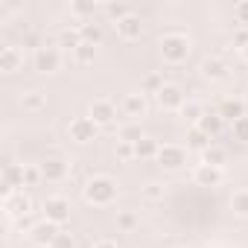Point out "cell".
Segmentation results:
<instances>
[{
    "mask_svg": "<svg viewBox=\"0 0 248 248\" xmlns=\"http://www.w3.org/2000/svg\"><path fill=\"white\" fill-rule=\"evenodd\" d=\"M82 196L88 204L93 207H108L114 199H117V181L108 178V175H93L88 178V184L82 187Z\"/></svg>",
    "mask_w": 248,
    "mask_h": 248,
    "instance_id": "6da1fadb",
    "label": "cell"
},
{
    "mask_svg": "<svg viewBox=\"0 0 248 248\" xmlns=\"http://www.w3.org/2000/svg\"><path fill=\"white\" fill-rule=\"evenodd\" d=\"M161 56L167 64H181L190 56V38L184 32H167L161 38Z\"/></svg>",
    "mask_w": 248,
    "mask_h": 248,
    "instance_id": "7a4b0ae2",
    "label": "cell"
},
{
    "mask_svg": "<svg viewBox=\"0 0 248 248\" xmlns=\"http://www.w3.org/2000/svg\"><path fill=\"white\" fill-rule=\"evenodd\" d=\"M41 207H44V219L53 222V225H59V228L70 219V202L64 196H47Z\"/></svg>",
    "mask_w": 248,
    "mask_h": 248,
    "instance_id": "3957f363",
    "label": "cell"
},
{
    "mask_svg": "<svg viewBox=\"0 0 248 248\" xmlns=\"http://www.w3.org/2000/svg\"><path fill=\"white\" fill-rule=\"evenodd\" d=\"M96 132H99V126H96L91 117H73V120L67 123V135H70V140H76V143H91V140L96 138Z\"/></svg>",
    "mask_w": 248,
    "mask_h": 248,
    "instance_id": "277c9868",
    "label": "cell"
},
{
    "mask_svg": "<svg viewBox=\"0 0 248 248\" xmlns=\"http://www.w3.org/2000/svg\"><path fill=\"white\" fill-rule=\"evenodd\" d=\"M32 64L38 73H56L62 67V50L59 47H38L32 56Z\"/></svg>",
    "mask_w": 248,
    "mask_h": 248,
    "instance_id": "5b68a950",
    "label": "cell"
},
{
    "mask_svg": "<svg viewBox=\"0 0 248 248\" xmlns=\"http://www.w3.org/2000/svg\"><path fill=\"white\" fill-rule=\"evenodd\" d=\"M158 164L164 167V170H181L184 164H187V149L184 146H175V143H164L161 146V152H158Z\"/></svg>",
    "mask_w": 248,
    "mask_h": 248,
    "instance_id": "8992f818",
    "label": "cell"
},
{
    "mask_svg": "<svg viewBox=\"0 0 248 248\" xmlns=\"http://www.w3.org/2000/svg\"><path fill=\"white\" fill-rule=\"evenodd\" d=\"M155 99H158V105H161L164 111H181V105L187 102V99H184V91H181L178 85H172V82H167V85L155 93Z\"/></svg>",
    "mask_w": 248,
    "mask_h": 248,
    "instance_id": "52a82bcc",
    "label": "cell"
},
{
    "mask_svg": "<svg viewBox=\"0 0 248 248\" xmlns=\"http://www.w3.org/2000/svg\"><path fill=\"white\" fill-rule=\"evenodd\" d=\"M24 167L27 164H3V199L12 193H21L24 184Z\"/></svg>",
    "mask_w": 248,
    "mask_h": 248,
    "instance_id": "ba28073f",
    "label": "cell"
},
{
    "mask_svg": "<svg viewBox=\"0 0 248 248\" xmlns=\"http://www.w3.org/2000/svg\"><path fill=\"white\" fill-rule=\"evenodd\" d=\"M3 210H6L9 219H24V216H30L32 202H30V196L21 190V193H12V196L3 199Z\"/></svg>",
    "mask_w": 248,
    "mask_h": 248,
    "instance_id": "9c48e42d",
    "label": "cell"
},
{
    "mask_svg": "<svg viewBox=\"0 0 248 248\" xmlns=\"http://www.w3.org/2000/svg\"><path fill=\"white\" fill-rule=\"evenodd\" d=\"M88 117L96 123V126H111V123L117 120V105L111 99H93Z\"/></svg>",
    "mask_w": 248,
    "mask_h": 248,
    "instance_id": "30bf717a",
    "label": "cell"
},
{
    "mask_svg": "<svg viewBox=\"0 0 248 248\" xmlns=\"http://www.w3.org/2000/svg\"><path fill=\"white\" fill-rule=\"evenodd\" d=\"M193 181H196L199 187H219V184L225 181V170L210 167V164H199V167L193 170Z\"/></svg>",
    "mask_w": 248,
    "mask_h": 248,
    "instance_id": "8fae6325",
    "label": "cell"
},
{
    "mask_svg": "<svg viewBox=\"0 0 248 248\" xmlns=\"http://www.w3.org/2000/svg\"><path fill=\"white\" fill-rule=\"evenodd\" d=\"M21 67H24V50L18 44L0 47V70H3V73H15Z\"/></svg>",
    "mask_w": 248,
    "mask_h": 248,
    "instance_id": "7c38bea8",
    "label": "cell"
},
{
    "mask_svg": "<svg viewBox=\"0 0 248 248\" xmlns=\"http://www.w3.org/2000/svg\"><path fill=\"white\" fill-rule=\"evenodd\" d=\"M41 172H44V181L59 184V181H64V178H67L70 164H67L64 158H47V161L41 164Z\"/></svg>",
    "mask_w": 248,
    "mask_h": 248,
    "instance_id": "4fadbf2b",
    "label": "cell"
},
{
    "mask_svg": "<svg viewBox=\"0 0 248 248\" xmlns=\"http://www.w3.org/2000/svg\"><path fill=\"white\" fill-rule=\"evenodd\" d=\"M114 27H117V35H120L123 41H135V38H140V32H143V21H140L138 15L123 18V21H117Z\"/></svg>",
    "mask_w": 248,
    "mask_h": 248,
    "instance_id": "5bb4252c",
    "label": "cell"
},
{
    "mask_svg": "<svg viewBox=\"0 0 248 248\" xmlns=\"http://www.w3.org/2000/svg\"><path fill=\"white\" fill-rule=\"evenodd\" d=\"M59 231H62L59 225H53V222H47V219H44V222H38V225L32 228V242H35V245L50 248V245H53V239L59 236Z\"/></svg>",
    "mask_w": 248,
    "mask_h": 248,
    "instance_id": "9a60e30c",
    "label": "cell"
},
{
    "mask_svg": "<svg viewBox=\"0 0 248 248\" xmlns=\"http://www.w3.org/2000/svg\"><path fill=\"white\" fill-rule=\"evenodd\" d=\"M123 111H126L129 117H143L149 111V102H146V93H126V99H123Z\"/></svg>",
    "mask_w": 248,
    "mask_h": 248,
    "instance_id": "2e32d148",
    "label": "cell"
},
{
    "mask_svg": "<svg viewBox=\"0 0 248 248\" xmlns=\"http://www.w3.org/2000/svg\"><path fill=\"white\" fill-rule=\"evenodd\" d=\"M202 76L204 79H210V82H222L225 76H228V64L222 62V59H204L202 62Z\"/></svg>",
    "mask_w": 248,
    "mask_h": 248,
    "instance_id": "e0dca14e",
    "label": "cell"
},
{
    "mask_svg": "<svg viewBox=\"0 0 248 248\" xmlns=\"http://www.w3.org/2000/svg\"><path fill=\"white\" fill-rule=\"evenodd\" d=\"M219 117H222L225 123H236V120L248 117V114H245V102H242V99H225V102L219 105Z\"/></svg>",
    "mask_w": 248,
    "mask_h": 248,
    "instance_id": "ac0fdd59",
    "label": "cell"
},
{
    "mask_svg": "<svg viewBox=\"0 0 248 248\" xmlns=\"http://www.w3.org/2000/svg\"><path fill=\"white\" fill-rule=\"evenodd\" d=\"M158 152H161V143H158L155 138H146V135H143V138L135 143V158H138V161H152V158L158 161Z\"/></svg>",
    "mask_w": 248,
    "mask_h": 248,
    "instance_id": "d6986e66",
    "label": "cell"
},
{
    "mask_svg": "<svg viewBox=\"0 0 248 248\" xmlns=\"http://www.w3.org/2000/svg\"><path fill=\"white\" fill-rule=\"evenodd\" d=\"M222 126H225V120L219 117V111H216V114H204V117L199 120V129H202L207 138H216V135L222 132Z\"/></svg>",
    "mask_w": 248,
    "mask_h": 248,
    "instance_id": "ffe728a7",
    "label": "cell"
},
{
    "mask_svg": "<svg viewBox=\"0 0 248 248\" xmlns=\"http://www.w3.org/2000/svg\"><path fill=\"white\" fill-rule=\"evenodd\" d=\"M210 140H213V138H207L199 126H190V132H187V149H199V152H204V149L210 146Z\"/></svg>",
    "mask_w": 248,
    "mask_h": 248,
    "instance_id": "44dd1931",
    "label": "cell"
},
{
    "mask_svg": "<svg viewBox=\"0 0 248 248\" xmlns=\"http://www.w3.org/2000/svg\"><path fill=\"white\" fill-rule=\"evenodd\" d=\"M225 161H228V152H225L222 146H213V143H210V146L202 152V164H210V167H219V170H222Z\"/></svg>",
    "mask_w": 248,
    "mask_h": 248,
    "instance_id": "7402d4cb",
    "label": "cell"
},
{
    "mask_svg": "<svg viewBox=\"0 0 248 248\" xmlns=\"http://www.w3.org/2000/svg\"><path fill=\"white\" fill-rule=\"evenodd\" d=\"M231 210H233L239 219H248V187L233 190V196H231Z\"/></svg>",
    "mask_w": 248,
    "mask_h": 248,
    "instance_id": "603a6c76",
    "label": "cell"
},
{
    "mask_svg": "<svg viewBox=\"0 0 248 248\" xmlns=\"http://www.w3.org/2000/svg\"><path fill=\"white\" fill-rule=\"evenodd\" d=\"M178 114H181L184 120H190L193 126H199V120H202V117H204L207 111L202 108V102H196V99H187V102L181 105V111H178Z\"/></svg>",
    "mask_w": 248,
    "mask_h": 248,
    "instance_id": "cb8c5ba5",
    "label": "cell"
},
{
    "mask_svg": "<svg viewBox=\"0 0 248 248\" xmlns=\"http://www.w3.org/2000/svg\"><path fill=\"white\" fill-rule=\"evenodd\" d=\"M79 44H82V30H79V27H67V30H62V35H59V47L76 50Z\"/></svg>",
    "mask_w": 248,
    "mask_h": 248,
    "instance_id": "d4e9b609",
    "label": "cell"
},
{
    "mask_svg": "<svg viewBox=\"0 0 248 248\" xmlns=\"http://www.w3.org/2000/svg\"><path fill=\"white\" fill-rule=\"evenodd\" d=\"M21 105H24V111H41L44 105H47V99H44V93L41 91H27L24 96H21Z\"/></svg>",
    "mask_w": 248,
    "mask_h": 248,
    "instance_id": "484cf974",
    "label": "cell"
},
{
    "mask_svg": "<svg viewBox=\"0 0 248 248\" xmlns=\"http://www.w3.org/2000/svg\"><path fill=\"white\" fill-rule=\"evenodd\" d=\"M79 30H82V41H88V44H93V47L102 41V27H99V24L85 21V24H79Z\"/></svg>",
    "mask_w": 248,
    "mask_h": 248,
    "instance_id": "4316f807",
    "label": "cell"
},
{
    "mask_svg": "<svg viewBox=\"0 0 248 248\" xmlns=\"http://www.w3.org/2000/svg\"><path fill=\"white\" fill-rule=\"evenodd\" d=\"M73 59H76V64H93V59H96V47L88 44V41H82V44L73 50Z\"/></svg>",
    "mask_w": 248,
    "mask_h": 248,
    "instance_id": "83f0119b",
    "label": "cell"
},
{
    "mask_svg": "<svg viewBox=\"0 0 248 248\" xmlns=\"http://www.w3.org/2000/svg\"><path fill=\"white\" fill-rule=\"evenodd\" d=\"M117 228H120L123 233H132V231L138 228V213H135V210H120V213H117Z\"/></svg>",
    "mask_w": 248,
    "mask_h": 248,
    "instance_id": "f1b7e54d",
    "label": "cell"
},
{
    "mask_svg": "<svg viewBox=\"0 0 248 248\" xmlns=\"http://www.w3.org/2000/svg\"><path fill=\"white\" fill-rule=\"evenodd\" d=\"M164 85H167V82H164V73H149V76L143 79V93H158Z\"/></svg>",
    "mask_w": 248,
    "mask_h": 248,
    "instance_id": "f546056e",
    "label": "cell"
},
{
    "mask_svg": "<svg viewBox=\"0 0 248 248\" xmlns=\"http://www.w3.org/2000/svg\"><path fill=\"white\" fill-rule=\"evenodd\" d=\"M38 181H44V172H41V167H35V164H27V167H24V184H27V187H35Z\"/></svg>",
    "mask_w": 248,
    "mask_h": 248,
    "instance_id": "4dcf8cb0",
    "label": "cell"
},
{
    "mask_svg": "<svg viewBox=\"0 0 248 248\" xmlns=\"http://www.w3.org/2000/svg\"><path fill=\"white\" fill-rule=\"evenodd\" d=\"M105 12L114 18V24H117V21H123V18H129V15H135V12H132V6H126V3H108V6H105Z\"/></svg>",
    "mask_w": 248,
    "mask_h": 248,
    "instance_id": "1f68e13d",
    "label": "cell"
},
{
    "mask_svg": "<svg viewBox=\"0 0 248 248\" xmlns=\"http://www.w3.org/2000/svg\"><path fill=\"white\" fill-rule=\"evenodd\" d=\"M231 132H233V138H236V140L248 143V117H242V120L231 123Z\"/></svg>",
    "mask_w": 248,
    "mask_h": 248,
    "instance_id": "d6a6232c",
    "label": "cell"
},
{
    "mask_svg": "<svg viewBox=\"0 0 248 248\" xmlns=\"http://www.w3.org/2000/svg\"><path fill=\"white\" fill-rule=\"evenodd\" d=\"M93 9H96V3H85V0H73V3H70V15H79V18L91 15Z\"/></svg>",
    "mask_w": 248,
    "mask_h": 248,
    "instance_id": "836d02e7",
    "label": "cell"
},
{
    "mask_svg": "<svg viewBox=\"0 0 248 248\" xmlns=\"http://www.w3.org/2000/svg\"><path fill=\"white\" fill-rule=\"evenodd\" d=\"M117 158H120V161H132V158H135V143L117 140Z\"/></svg>",
    "mask_w": 248,
    "mask_h": 248,
    "instance_id": "e575fe53",
    "label": "cell"
},
{
    "mask_svg": "<svg viewBox=\"0 0 248 248\" xmlns=\"http://www.w3.org/2000/svg\"><path fill=\"white\" fill-rule=\"evenodd\" d=\"M143 199H149V202L164 199V184H146L143 187Z\"/></svg>",
    "mask_w": 248,
    "mask_h": 248,
    "instance_id": "d590c367",
    "label": "cell"
},
{
    "mask_svg": "<svg viewBox=\"0 0 248 248\" xmlns=\"http://www.w3.org/2000/svg\"><path fill=\"white\" fill-rule=\"evenodd\" d=\"M50 248H73V236L67 233V231H59V236L53 239V245Z\"/></svg>",
    "mask_w": 248,
    "mask_h": 248,
    "instance_id": "8d00e7d4",
    "label": "cell"
},
{
    "mask_svg": "<svg viewBox=\"0 0 248 248\" xmlns=\"http://www.w3.org/2000/svg\"><path fill=\"white\" fill-rule=\"evenodd\" d=\"M233 15H236V21H239L242 27H248V0H242V3L233 6Z\"/></svg>",
    "mask_w": 248,
    "mask_h": 248,
    "instance_id": "74e56055",
    "label": "cell"
},
{
    "mask_svg": "<svg viewBox=\"0 0 248 248\" xmlns=\"http://www.w3.org/2000/svg\"><path fill=\"white\" fill-rule=\"evenodd\" d=\"M233 44H236L239 50H245V47H248V27H239V30L233 32Z\"/></svg>",
    "mask_w": 248,
    "mask_h": 248,
    "instance_id": "f35d334b",
    "label": "cell"
},
{
    "mask_svg": "<svg viewBox=\"0 0 248 248\" xmlns=\"http://www.w3.org/2000/svg\"><path fill=\"white\" fill-rule=\"evenodd\" d=\"M18 228H21V231H32L35 225H32V219H30V216H24V219H18Z\"/></svg>",
    "mask_w": 248,
    "mask_h": 248,
    "instance_id": "ab89813d",
    "label": "cell"
},
{
    "mask_svg": "<svg viewBox=\"0 0 248 248\" xmlns=\"http://www.w3.org/2000/svg\"><path fill=\"white\" fill-rule=\"evenodd\" d=\"M91 248H117V242H111V239H99V242H93Z\"/></svg>",
    "mask_w": 248,
    "mask_h": 248,
    "instance_id": "60d3db41",
    "label": "cell"
},
{
    "mask_svg": "<svg viewBox=\"0 0 248 248\" xmlns=\"http://www.w3.org/2000/svg\"><path fill=\"white\" fill-rule=\"evenodd\" d=\"M242 59H245V62H248V47H245V50H242Z\"/></svg>",
    "mask_w": 248,
    "mask_h": 248,
    "instance_id": "b9f144b4",
    "label": "cell"
},
{
    "mask_svg": "<svg viewBox=\"0 0 248 248\" xmlns=\"http://www.w3.org/2000/svg\"><path fill=\"white\" fill-rule=\"evenodd\" d=\"M30 248H44V245H35V242H32V245H30Z\"/></svg>",
    "mask_w": 248,
    "mask_h": 248,
    "instance_id": "7bdbcfd3",
    "label": "cell"
},
{
    "mask_svg": "<svg viewBox=\"0 0 248 248\" xmlns=\"http://www.w3.org/2000/svg\"><path fill=\"white\" fill-rule=\"evenodd\" d=\"M175 248H181V245H175Z\"/></svg>",
    "mask_w": 248,
    "mask_h": 248,
    "instance_id": "ee69618b",
    "label": "cell"
}]
</instances>
